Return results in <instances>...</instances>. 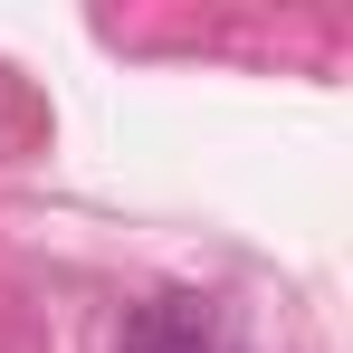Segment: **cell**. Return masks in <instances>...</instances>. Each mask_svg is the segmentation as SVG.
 <instances>
[{
    "label": "cell",
    "instance_id": "6da1fadb",
    "mask_svg": "<svg viewBox=\"0 0 353 353\" xmlns=\"http://www.w3.org/2000/svg\"><path fill=\"white\" fill-rule=\"evenodd\" d=\"M115 353H220V334H210L201 296H143V305H124Z\"/></svg>",
    "mask_w": 353,
    "mask_h": 353
}]
</instances>
